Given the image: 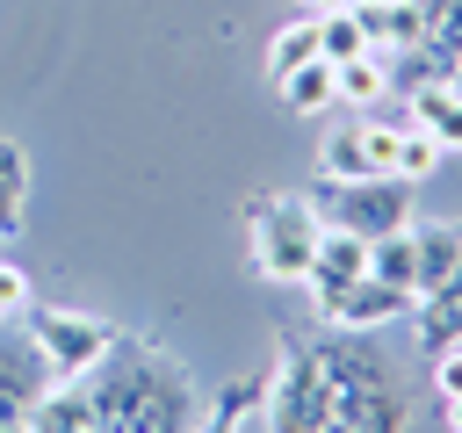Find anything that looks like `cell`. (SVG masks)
<instances>
[{"mask_svg":"<svg viewBox=\"0 0 462 433\" xmlns=\"http://www.w3.org/2000/svg\"><path fill=\"white\" fill-rule=\"evenodd\" d=\"M274 94L289 101V115H325V108L339 101V65H332V58H310L303 72L274 79Z\"/></svg>","mask_w":462,"mask_h":433,"instance_id":"9a60e30c","label":"cell"},{"mask_svg":"<svg viewBox=\"0 0 462 433\" xmlns=\"http://www.w3.org/2000/svg\"><path fill=\"white\" fill-rule=\"evenodd\" d=\"M245 238H253V267L267 281H303L310 260H318L325 224H318L310 195H253L245 202Z\"/></svg>","mask_w":462,"mask_h":433,"instance_id":"3957f363","label":"cell"},{"mask_svg":"<svg viewBox=\"0 0 462 433\" xmlns=\"http://www.w3.org/2000/svg\"><path fill=\"white\" fill-rule=\"evenodd\" d=\"M361 274H368V238H354V231H332V224H325L318 260H310V274H303V281H310V303H318V296H339V289H346V281H361Z\"/></svg>","mask_w":462,"mask_h":433,"instance_id":"7c38bea8","label":"cell"},{"mask_svg":"<svg viewBox=\"0 0 462 433\" xmlns=\"http://www.w3.org/2000/svg\"><path fill=\"white\" fill-rule=\"evenodd\" d=\"M79 390L94 397L108 433H195V419H202L195 375L144 339H116L101 354V368L79 375Z\"/></svg>","mask_w":462,"mask_h":433,"instance_id":"6da1fadb","label":"cell"},{"mask_svg":"<svg viewBox=\"0 0 462 433\" xmlns=\"http://www.w3.org/2000/svg\"><path fill=\"white\" fill-rule=\"evenodd\" d=\"M397 144H404V123L354 115L346 130H325L318 166H325V180H368V173H397Z\"/></svg>","mask_w":462,"mask_h":433,"instance_id":"52a82bcc","label":"cell"},{"mask_svg":"<svg viewBox=\"0 0 462 433\" xmlns=\"http://www.w3.org/2000/svg\"><path fill=\"white\" fill-rule=\"evenodd\" d=\"M29 433H108V426H101V411L79 382H51L43 404L29 411Z\"/></svg>","mask_w":462,"mask_h":433,"instance_id":"5bb4252c","label":"cell"},{"mask_svg":"<svg viewBox=\"0 0 462 433\" xmlns=\"http://www.w3.org/2000/svg\"><path fill=\"white\" fill-rule=\"evenodd\" d=\"M455 260H462V224H455V216H440V224H411V296L440 289V281L455 274Z\"/></svg>","mask_w":462,"mask_h":433,"instance_id":"4fadbf2b","label":"cell"},{"mask_svg":"<svg viewBox=\"0 0 462 433\" xmlns=\"http://www.w3.org/2000/svg\"><path fill=\"white\" fill-rule=\"evenodd\" d=\"M318 58V14H303V22H289L274 43H267V72L274 79H289V72H303Z\"/></svg>","mask_w":462,"mask_h":433,"instance_id":"ac0fdd59","label":"cell"},{"mask_svg":"<svg viewBox=\"0 0 462 433\" xmlns=\"http://www.w3.org/2000/svg\"><path fill=\"white\" fill-rule=\"evenodd\" d=\"M7 318H14V310H7V303H0V325H7Z\"/></svg>","mask_w":462,"mask_h":433,"instance_id":"83f0119b","label":"cell"},{"mask_svg":"<svg viewBox=\"0 0 462 433\" xmlns=\"http://www.w3.org/2000/svg\"><path fill=\"white\" fill-rule=\"evenodd\" d=\"M303 7H310V14H332V7H346V0H303Z\"/></svg>","mask_w":462,"mask_h":433,"instance_id":"484cf974","label":"cell"},{"mask_svg":"<svg viewBox=\"0 0 462 433\" xmlns=\"http://www.w3.org/2000/svg\"><path fill=\"white\" fill-rule=\"evenodd\" d=\"M43 390H51V368L36 361V346L29 354H0V433H22L29 411L43 404Z\"/></svg>","mask_w":462,"mask_h":433,"instance_id":"8fae6325","label":"cell"},{"mask_svg":"<svg viewBox=\"0 0 462 433\" xmlns=\"http://www.w3.org/2000/svg\"><path fill=\"white\" fill-rule=\"evenodd\" d=\"M0 303H7V310H22V303H29V274H22V267H7V260H0Z\"/></svg>","mask_w":462,"mask_h":433,"instance_id":"603a6c76","label":"cell"},{"mask_svg":"<svg viewBox=\"0 0 462 433\" xmlns=\"http://www.w3.org/2000/svg\"><path fill=\"white\" fill-rule=\"evenodd\" d=\"M267 433H325L332 419V375L318 339H282L274 368H267V397H260Z\"/></svg>","mask_w":462,"mask_h":433,"instance_id":"277c9868","label":"cell"},{"mask_svg":"<svg viewBox=\"0 0 462 433\" xmlns=\"http://www.w3.org/2000/svg\"><path fill=\"white\" fill-rule=\"evenodd\" d=\"M325 375H332V419L325 433H411V390L397 382L390 354H375L361 332L318 339Z\"/></svg>","mask_w":462,"mask_h":433,"instance_id":"7a4b0ae2","label":"cell"},{"mask_svg":"<svg viewBox=\"0 0 462 433\" xmlns=\"http://www.w3.org/2000/svg\"><path fill=\"white\" fill-rule=\"evenodd\" d=\"M433 166H440V144H433L426 130H411V123H404V144H397V173H404V180L419 188V180H426Z\"/></svg>","mask_w":462,"mask_h":433,"instance_id":"44dd1931","label":"cell"},{"mask_svg":"<svg viewBox=\"0 0 462 433\" xmlns=\"http://www.w3.org/2000/svg\"><path fill=\"white\" fill-rule=\"evenodd\" d=\"M448 79H455V87H462V58H455V72H448Z\"/></svg>","mask_w":462,"mask_h":433,"instance_id":"4316f807","label":"cell"},{"mask_svg":"<svg viewBox=\"0 0 462 433\" xmlns=\"http://www.w3.org/2000/svg\"><path fill=\"white\" fill-rule=\"evenodd\" d=\"M238 419H245V411H231V404L217 397V404H209V411L195 419V433H238Z\"/></svg>","mask_w":462,"mask_h":433,"instance_id":"cb8c5ba5","label":"cell"},{"mask_svg":"<svg viewBox=\"0 0 462 433\" xmlns=\"http://www.w3.org/2000/svg\"><path fill=\"white\" fill-rule=\"evenodd\" d=\"M433 390H440V404H448V397H462V346L433 354Z\"/></svg>","mask_w":462,"mask_h":433,"instance_id":"7402d4cb","label":"cell"},{"mask_svg":"<svg viewBox=\"0 0 462 433\" xmlns=\"http://www.w3.org/2000/svg\"><path fill=\"white\" fill-rule=\"evenodd\" d=\"M411 339H419L426 361L448 354V346H462V260H455V274H448L440 289H426V296L411 303Z\"/></svg>","mask_w":462,"mask_h":433,"instance_id":"30bf717a","label":"cell"},{"mask_svg":"<svg viewBox=\"0 0 462 433\" xmlns=\"http://www.w3.org/2000/svg\"><path fill=\"white\" fill-rule=\"evenodd\" d=\"M29 346L51 368V382H79L116 346V325L108 318H87V310H29Z\"/></svg>","mask_w":462,"mask_h":433,"instance_id":"8992f818","label":"cell"},{"mask_svg":"<svg viewBox=\"0 0 462 433\" xmlns=\"http://www.w3.org/2000/svg\"><path fill=\"white\" fill-rule=\"evenodd\" d=\"M411 180L404 173H368V180H318L310 209L318 224L332 231H354V238H383V231H404L411 224Z\"/></svg>","mask_w":462,"mask_h":433,"instance_id":"5b68a950","label":"cell"},{"mask_svg":"<svg viewBox=\"0 0 462 433\" xmlns=\"http://www.w3.org/2000/svg\"><path fill=\"white\" fill-rule=\"evenodd\" d=\"M318 58H332V65L368 58V29H361L354 0H346V7H332V14H318Z\"/></svg>","mask_w":462,"mask_h":433,"instance_id":"2e32d148","label":"cell"},{"mask_svg":"<svg viewBox=\"0 0 462 433\" xmlns=\"http://www.w3.org/2000/svg\"><path fill=\"white\" fill-rule=\"evenodd\" d=\"M22 202H29V152L0 137V238L22 231Z\"/></svg>","mask_w":462,"mask_h":433,"instance_id":"e0dca14e","label":"cell"},{"mask_svg":"<svg viewBox=\"0 0 462 433\" xmlns=\"http://www.w3.org/2000/svg\"><path fill=\"white\" fill-rule=\"evenodd\" d=\"M404 123L426 130L440 152H462V87H455V79H419V87H404Z\"/></svg>","mask_w":462,"mask_h":433,"instance_id":"9c48e42d","label":"cell"},{"mask_svg":"<svg viewBox=\"0 0 462 433\" xmlns=\"http://www.w3.org/2000/svg\"><path fill=\"white\" fill-rule=\"evenodd\" d=\"M448 433H462V397H448Z\"/></svg>","mask_w":462,"mask_h":433,"instance_id":"d4e9b609","label":"cell"},{"mask_svg":"<svg viewBox=\"0 0 462 433\" xmlns=\"http://www.w3.org/2000/svg\"><path fill=\"white\" fill-rule=\"evenodd\" d=\"M383 94H390V65H383L375 51H368V58H346V65H339V101H346V108H375Z\"/></svg>","mask_w":462,"mask_h":433,"instance_id":"d6986e66","label":"cell"},{"mask_svg":"<svg viewBox=\"0 0 462 433\" xmlns=\"http://www.w3.org/2000/svg\"><path fill=\"white\" fill-rule=\"evenodd\" d=\"M368 274H375V281H397V289H411V224H404V231H383V238H368Z\"/></svg>","mask_w":462,"mask_h":433,"instance_id":"ffe728a7","label":"cell"},{"mask_svg":"<svg viewBox=\"0 0 462 433\" xmlns=\"http://www.w3.org/2000/svg\"><path fill=\"white\" fill-rule=\"evenodd\" d=\"M411 303H419L411 289H397V281H375V274H361V281H346L339 296H318L310 310H318V325H325V332H375V325H397V318H404Z\"/></svg>","mask_w":462,"mask_h":433,"instance_id":"ba28073f","label":"cell"}]
</instances>
